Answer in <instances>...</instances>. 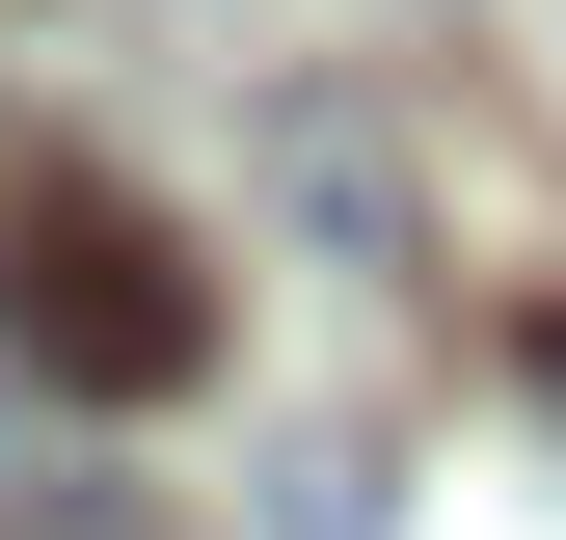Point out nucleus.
<instances>
[{
	"instance_id": "obj_2",
	"label": "nucleus",
	"mask_w": 566,
	"mask_h": 540,
	"mask_svg": "<svg viewBox=\"0 0 566 540\" xmlns=\"http://www.w3.org/2000/svg\"><path fill=\"white\" fill-rule=\"evenodd\" d=\"M297 217H324L350 270H405V163H378V135H350V108H297Z\"/></svg>"
},
{
	"instance_id": "obj_1",
	"label": "nucleus",
	"mask_w": 566,
	"mask_h": 540,
	"mask_svg": "<svg viewBox=\"0 0 566 540\" xmlns=\"http://www.w3.org/2000/svg\"><path fill=\"white\" fill-rule=\"evenodd\" d=\"M0 352H28L54 405H189V378H217L189 217H135L108 163H28V189H0Z\"/></svg>"
},
{
	"instance_id": "obj_3",
	"label": "nucleus",
	"mask_w": 566,
	"mask_h": 540,
	"mask_svg": "<svg viewBox=\"0 0 566 540\" xmlns=\"http://www.w3.org/2000/svg\"><path fill=\"white\" fill-rule=\"evenodd\" d=\"M270 540H378V459H350V433H270Z\"/></svg>"
}]
</instances>
